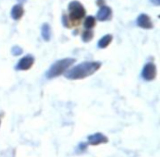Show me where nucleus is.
<instances>
[{"label": "nucleus", "mask_w": 160, "mask_h": 157, "mask_svg": "<svg viewBox=\"0 0 160 157\" xmlns=\"http://www.w3.org/2000/svg\"><path fill=\"white\" fill-rule=\"evenodd\" d=\"M101 67V63L98 61H87L82 62L72 69H70L68 72L66 73V77L68 79L71 80H77V79H83L85 77H88L92 74H94L98 69Z\"/></svg>", "instance_id": "1"}, {"label": "nucleus", "mask_w": 160, "mask_h": 157, "mask_svg": "<svg viewBox=\"0 0 160 157\" xmlns=\"http://www.w3.org/2000/svg\"><path fill=\"white\" fill-rule=\"evenodd\" d=\"M75 62L74 58H70V57H67V58H63L60 60H57L56 62H54L50 69L47 71L46 73V77L47 78H54L60 74H62L63 73H65L67 71L68 68H69L73 63Z\"/></svg>", "instance_id": "2"}, {"label": "nucleus", "mask_w": 160, "mask_h": 157, "mask_svg": "<svg viewBox=\"0 0 160 157\" xmlns=\"http://www.w3.org/2000/svg\"><path fill=\"white\" fill-rule=\"evenodd\" d=\"M69 18L73 21L80 20L85 15V9L83 6L78 1H72L68 5Z\"/></svg>", "instance_id": "3"}, {"label": "nucleus", "mask_w": 160, "mask_h": 157, "mask_svg": "<svg viewBox=\"0 0 160 157\" xmlns=\"http://www.w3.org/2000/svg\"><path fill=\"white\" fill-rule=\"evenodd\" d=\"M157 75V67L154 63L149 62L147 63L142 72V76L144 80L146 81H152L156 78Z\"/></svg>", "instance_id": "4"}, {"label": "nucleus", "mask_w": 160, "mask_h": 157, "mask_svg": "<svg viewBox=\"0 0 160 157\" xmlns=\"http://www.w3.org/2000/svg\"><path fill=\"white\" fill-rule=\"evenodd\" d=\"M34 57L30 55H27L25 57H23L22 58L20 59V61L18 62V64L16 65V70L19 71H26L29 70L32 65L34 64Z\"/></svg>", "instance_id": "5"}, {"label": "nucleus", "mask_w": 160, "mask_h": 157, "mask_svg": "<svg viewBox=\"0 0 160 157\" xmlns=\"http://www.w3.org/2000/svg\"><path fill=\"white\" fill-rule=\"evenodd\" d=\"M87 140H88V144L90 145H99L108 142V138L101 133H96L94 135L89 136Z\"/></svg>", "instance_id": "6"}, {"label": "nucleus", "mask_w": 160, "mask_h": 157, "mask_svg": "<svg viewBox=\"0 0 160 157\" xmlns=\"http://www.w3.org/2000/svg\"><path fill=\"white\" fill-rule=\"evenodd\" d=\"M137 24L140 27L145 28V29H150L153 27L152 21L147 14H141L137 19Z\"/></svg>", "instance_id": "7"}, {"label": "nucleus", "mask_w": 160, "mask_h": 157, "mask_svg": "<svg viewBox=\"0 0 160 157\" xmlns=\"http://www.w3.org/2000/svg\"><path fill=\"white\" fill-rule=\"evenodd\" d=\"M111 16H112V9L110 7H107V6H102L97 14V18L101 22L109 20Z\"/></svg>", "instance_id": "8"}, {"label": "nucleus", "mask_w": 160, "mask_h": 157, "mask_svg": "<svg viewBox=\"0 0 160 157\" xmlns=\"http://www.w3.org/2000/svg\"><path fill=\"white\" fill-rule=\"evenodd\" d=\"M23 14V8L21 5H15L13 6L11 9V17L14 20H19Z\"/></svg>", "instance_id": "9"}, {"label": "nucleus", "mask_w": 160, "mask_h": 157, "mask_svg": "<svg viewBox=\"0 0 160 157\" xmlns=\"http://www.w3.org/2000/svg\"><path fill=\"white\" fill-rule=\"evenodd\" d=\"M112 41V36L108 34V35H105L103 36L98 42V45L99 48H106Z\"/></svg>", "instance_id": "10"}, {"label": "nucleus", "mask_w": 160, "mask_h": 157, "mask_svg": "<svg viewBox=\"0 0 160 157\" xmlns=\"http://www.w3.org/2000/svg\"><path fill=\"white\" fill-rule=\"evenodd\" d=\"M51 27L48 24H44L41 26V36L44 39V41H48L51 39Z\"/></svg>", "instance_id": "11"}, {"label": "nucleus", "mask_w": 160, "mask_h": 157, "mask_svg": "<svg viewBox=\"0 0 160 157\" xmlns=\"http://www.w3.org/2000/svg\"><path fill=\"white\" fill-rule=\"evenodd\" d=\"M95 24H96L95 18H94L93 16H88V17L85 19V21H84V27L87 28V29H90V28L94 27Z\"/></svg>", "instance_id": "12"}, {"label": "nucleus", "mask_w": 160, "mask_h": 157, "mask_svg": "<svg viewBox=\"0 0 160 157\" xmlns=\"http://www.w3.org/2000/svg\"><path fill=\"white\" fill-rule=\"evenodd\" d=\"M93 36H94V34H93V32H92V31H90V30H86V31H84V32L82 33V41H83L88 42V41H91V39L93 38Z\"/></svg>", "instance_id": "13"}, {"label": "nucleus", "mask_w": 160, "mask_h": 157, "mask_svg": "<svg viewBox=\"0 0 160 157\" xmlns=\"http://www.w3.org/2000/svg\"><path fill=\"white\" fill-rule=\"evenodd\" d=\"M11 53L13 56H19V55L22 54V49L20 46H14L11 49Z\"/></svg>", "instance_id": "14"}, {"label": "nucleus", "mask_w": 160, "mask_h": 157, "mask_svg": "<svg viewBox=\"0 0 160 157\" xmlns=\"http://www.w3.org/2000/svg\"><path fill=\"white\" fill-rule=\"evenodd\" d=\"M151 2H152L153 4L157 5V6H158V5H160V0H151Z\"/></svg>", "instance_id": "15"}, {"label": "nucleus", "mask_w": 160, "mask_h": 157, "mask_svg": "<svg viewBox=\"0 0 160 157\" xmlns=\"http://www.w3.org/2000/svg\"><path fill=\"white\" fill-rule=\"evenodd\" d=\"M19 1H20V2H24L25 0H19Z\"/></svg>", "instance_id": "16"}]
</instances>
